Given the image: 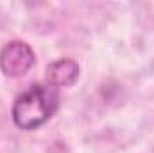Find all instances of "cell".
<instances>
[{
  "instance_id": "cell-1",
  "label": "cell",
  "mask_w": 154,
  "mask_h": 153,
  "mask_svg": "<svg viewBox=\"0 0 154 153\" xmlns=\"http://www.w3.org/2000/svg\"><path fill=\"white\" fill-rule=\"evenodd\" d=\"M59 106L54 85H32L13 105V121L20 130H34L47 122Z\"/></svg>"
},
{
  "instance_id": "cell-2",
  "label": "cell",
  "mask_w": 154,
  "mask_h": 153,
  "mask_svg": "<svg viewBox=\"0 0 154 153\" xmlns=\"http://www.w3.org/2000/svg\"><path fill=\"white\" fill-rule=\"evenodd\" d=\"M34 52L25 41H9L0 52V69L5 76L20 77L34 65Z\"/></svg>"
},
{
  "instance_id": "cell-3",
  "label": "cell",
  "mask_w": 154,
  "mask_h": 153,
  "mask_svg": "<svg viewBox=\"0 0 154 153\" xmlns=\"http://www.w3.org/2000/svg\"><path fill=\"white\" fill-rule=\"evenodd\" d=\"M79 76V67L72 60H59L47 67V77L54 86H70Z\"/></svg>"
}]
</instances>
